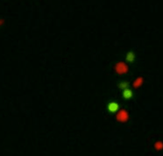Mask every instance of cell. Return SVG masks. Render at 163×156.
Masks as SVG:
<instances>
[{
    "instance_id": "cell-1",
    "label": "cell",
    "mask_w": 163,
    "mask_h": 156,
    "mask_svg": "<svg viewBox=\"0 0 163 156\" xmlns=\"http://www.w3.org/2000/svg\"><path fill=\"white\" fill-rule=\"evenodd\" d=\"M120 109V103L117 99H111L105 105V110L110 115H114L118 112Z\"/></svg>"
},
{
    "instance_id": "cell-2",
    "label": "cell",
    "mask_w": 163,
    "mask_h": 156,
    "mask_svg": "<svg viewBox=\"0 0 163 156\" xmlns=\"http://www.w3.org/2000/svg\"><path fill=\"white\" fill-rule=\"evenodd\" d=\"M114 71L117 75H126L129 72V68H128V65H126L125 62H118L116 63V65L114 67Z\"/></svg>"
},
{
    "instance_id": "cell-3",
    "label": "cell",
    "mask_w": 163,
    "mask_h": 156,
    "mask_svg": "<svg viewBox=\"0 0 163 156\" xmlns=\"http://www.w3.org/2000/svg\"><path fill=\"white\" fill-rule=\"evenodd\" d=\"M121 97L123 99V101L125 102H128V101H131L134 98V91L132 89H127L122 91V94H121Z\"/></svg>"
},
{
    "instance_id": "cell-4",
    "label": "cell",
    "mask_w": 163,
    "mask_h": 156,
    "mask_svg": "<svg viewBox=\"0 0 163 156\" xmlns=\"http://www.w3.org/2000/svg\"><path fill=\"white\" fill-rule=\"evenodd\" d=\"M136 59H137V54L133 50H130L125 54V60L127 64H130V65L134 64L136 62Z\"/></svg>"
},
{
    "instance_id": "cell-5",
    "label": "cell",
    "mask_w": 163,
    "mask_h": 156,
    "mask_svg": "<svg viewBox=\"0 0 163 156\" xmlns=\"http://www.w3.org/2000/svg\"><path fill=\"white\" fill-rule=\"evenodd\" d=\"M117 88L119 90L123 91L125 89H130L131 88V83L126 80H119V81L117 82Z\"/></svg>"
},
{
    "instance_id": "cell-6",
    "label": "cell",
    "mask_w": 163,
    "mask_h": 156,
    "mask_svg": "<svg viewBox=\"0 0 163 156\" xmlns=\"http://www.w3.org/2000/svg\"><path fill=\"white\" fill-rule=\"evenodd\" d=\"M128 113H127L126 111L125 110H122L118 112V116H117V119L119 122H126L128 119Z\"/></svg>"
},
{
    "instance_id": "cell-7",
    "label": "cell",
    "mask_w": 163,
    "mask_h": 156,
    "mask_svg": "<svg viewBox=\"0 0 163 156\" xmlns=\"http://www.w3.org/2000/svg\"><path fill=\"white\" fill-rule=\"evenodd\" d=\"M143 78L142 77H139L138 79H136V81L133 83V87L134 88H139V87H140L142 85V83H143Z\"/></svg>"
}]
</instances>
